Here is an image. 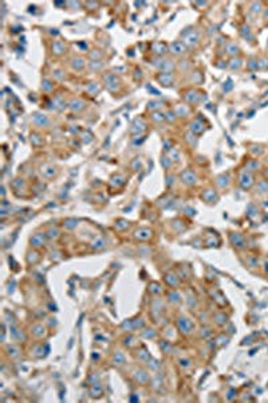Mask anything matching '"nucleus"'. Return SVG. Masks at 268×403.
<instances>
[{
    "label": "nucleus",
    "instance_id": "0eeeda50",
    "mask_svg": "<svg viewBox=\"0 0 268 403\" xmlns=\"http://www.w3.org/2000/svg\"><path fill=\"white\" fill-rule=\"evenodd\" d=\"M230 239H232V242H233V243H236V242L239 243V247H243V243H244V242H243V238H241V236H240L239 234H233L232 236H230Z\"/></svg>",
    "mask_w": 268,
    "mask_h": 403
},
{
    "label": "nucleus",
    "instance_id": "20e7f679",
    "mask_svg": "<svg viewBox=\"0 0 268 403\" xmlns=\"http://www.w3.org/2000/svg\"><path fill=\"white\" fill-rule=\"evenodd\" d=\"M180 328H181L184 332L188 333L189 329H191V323H189L186 319H180Z\"/></svg>",
    "mask_w": 268,
    "mask_h": 403
},
{
    "label": "nucleus",
    "instance_id": "f257e3e1",
    "mask_svg": "<svg viewBox=\"0 0 268 403\" xmlns=\"http://www.w3.org/2000/svg\"><path fill=\"white\" fill-rule=\"evenodd\" d=\"M170 50L173 54H177L178 55V54H182L185 51V45L182 42H174V43H172Z\"/></svg>",
    "mask_w": 268,
    "mask_h": 403
},
{
    "label": "nucleus",
    "instance_id": "f03ea898",
    "mask_svg": "<svg viewBox=\"0 0 268 403\" xmlns=\"http://www.w3.org/2000/svg\"><path fill=\"white\" fill-rule=\"evenodd\" d=\"M240 179H241L243 188H249L251 187V184H252V176H251L249 174H243Z\"/></svg>",
    "mask_w": 268,
    "mask_h": 403
},
{
    "label": "nucleus",
    "instance_id": "423d86ee",
    "mask_svg": "<svg viewBox=\"0 0 268 403\" xmlns=\"http://www.w3.org/2000/svg\"><path fill=\"white\" fill-rule=\"evenodd\" d=\"M197 39H198L197 32H193V34H191V35L188 36V38H186L185 42L188 43V45H191V46H192V45H196V43H197Z\"/></svg>",
    "mask_w": 268,
    "mask_h": 403
},
{
    "label": "nucleus",
    "instance_id": "6e6552de",
    "mask_svg": "<svg viewBox=\"0 0 268 403\" xmlns=\"http://www.w3.org/2000/svg\"><path fill=\"white\" fill-rule=\"evenodd\" d=\"M54 47H55V49L58 50V53H56V54H60V53H62L63 50H64V47H63V45H62L60 42H55V43H54Z\"/></svg>",
    "mask_w": 268,
    "mask_h": 403
},
{
    "label": "nucleus",
    "instance_id": "39448f33",
    "mask_svg": "<svg viewBox=\"0 0 268 403\" xmlns=\"http://www.w3.org/2000/svg\"><path fill=\"white\" fill-rule=\"evenodd\" d=\"M153 50H154V53H157V54H164L166 51V46L164 45V43H154Z\"/></svg>",
    "mask_w": 268,
    "mask_h": 403
},
{
    "label": "nucleus",
    "instance_id": "7ed1b4c3",
    "mask_svg": "<svg viewBox=\"0 0 268 403\" xmlns=\"http://www.w3.org/2000/svg\"><path fill=\"white\" fill-rule=\"evenodd\" d=\"M160 81H162L164 85H166V86H169V85L173 82V75L172 74H169V73H164V74H161L160 75Z\"/></svg>",
    "mask_w": 268,
    "mask_h": 403
}]
</instances>
